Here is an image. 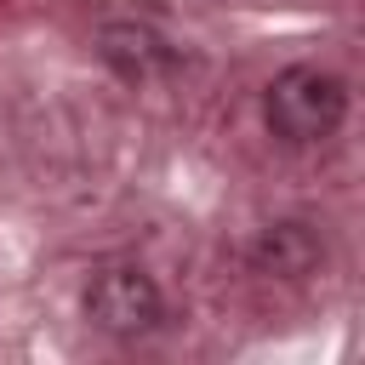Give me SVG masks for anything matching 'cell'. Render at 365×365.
Wrapping results in <instances>:
<instances>
[{
    "label": "cell",
    "instance_id": "6da1fadb",
    "mask_svg": "<svg viewBox=\"0 0 365 365\" xmlns=\"http://www.w3.org/2000/svg\"><path fill=\"white\" fill-rule=\"evenodd\" d=\"M342 114H348V91L319 63H291L268 80L262 120L279 143H325L342 125Z\"/></svg>",
    "mask_w": 365,
    "mask_h": 365
},
{
    "label": "cell",
    "instance_id": "3957f363",
    "mask_svg": "<svg viewBox=\"0 0 365 365\" xmlns=\"http://www.w3.org/2000/svg\"><path fill=\"white\" fill-rule=\"evenodd\" d=\"M319 257H325V245L308 222H268L251 240V268L274 274V279H302V274L319 268Z\"/></svg>",
    "mask_w": 365,
    "mask_h": 365
},
{
    "label": "cell",
    "instance_id": "277c9868",
    "mask_svg": "<svg viewBox=\"0 0 365 365\" xmlns=\"http://www.w3.org/2000/svg\"><path fill=\"white\" fill-rule=\"evenodd\" d=\"M97 51L114 74L125 80H148V74H165L171 68V46L148 29V23H103L97 34Z\"/></svg>",
    "mask_w": 365,
    "mask_h": 365
},
{
    "label": "cell",
    "instance_id": "7a4b0ae2",
    "mask_svg": "<svg viewBox=\"0 0 365 365\" xmlns=\"http://www.w3.org/2000/svg\"><path fill=\"white\" fill-rule=\"evenodd\" d=\"M160 314H165L160 285L131 262L97 268L91 285H86V319L97 331H108V336H143V331L160 325Z\"/></svg>",
    "mask_w": 365,
    "mask_h": 365
}]
</instances>
